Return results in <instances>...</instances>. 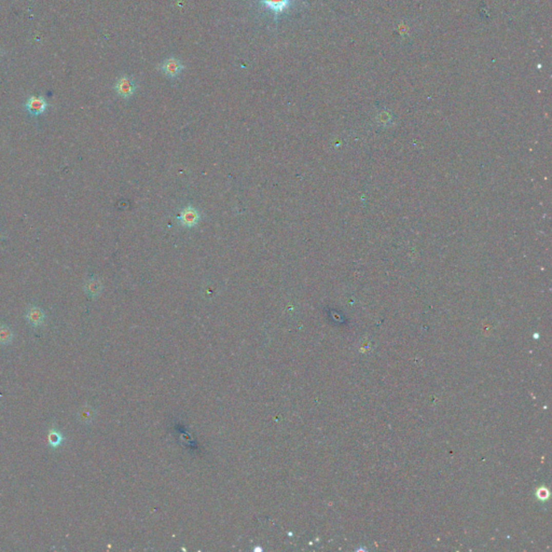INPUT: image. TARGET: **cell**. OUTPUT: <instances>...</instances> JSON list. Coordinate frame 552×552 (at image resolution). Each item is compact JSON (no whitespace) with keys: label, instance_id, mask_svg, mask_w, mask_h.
<instances>
[{"label":"cell","instance_id":"obj_3","mask_svg":"<svg viewBox=\"0 0 552 552\" xmlns=\"http://www.w3.org/2000/svg\"><path fill=\"white\" fill-rule=\"evenodd\" d=\"M48 102L42 96H29L25 103V108L31 115H39L48 108Z\"/></svg>","mask_w":552,"mask_h":552},{"label":"cell","instance_id":"obj_2","mask_svg":"<svg viewBox=\"0 0 552 552\" xmlns=\"http://www.w3.org/2000/svg\"><path fill=\"white\" fill-rule=\"evenodd\" d=\"M26 322L34 328L40 327L46 322V313L37 305H29L25 313Z\"/></svg>","mask_w":552,"mask_h":552},{"label":"cell","instance_id":"obj_9","mask_svg":"<svg viewBox=\"0 0 552 552\" xmlns=\"http://www.w3.org/2000/svg\"><path fill=\"white\" fill-rule=\"evenodd\" d=\"M14 332L11 327L6 324H0V346H8L13 342Z\"/></svg>","mask_w":552,"mask_h":552},{"label":"cell","instance_id":"obj_5","mask_svg":"<svg viewBox=\"0 0 552 552\" xmlns=\"http://www.w3.org/2000/svg\"><path fill=\"white\" fill-rule=\"evenodd\" d=\"M95 417H96V411L88 405L80 407L76 414L77 421L80 424H82V425H90V424L95 420Z\"/></svg>","mask_w":552,"mask_h":552},{"label":"cell","instance_id":"obj_7","mask_svg":"<svg viewBox=\"0 0 552 552\" xmlns=\"http://www.w3.org/2000/svg\"><path fill=\"white\" fill-rule=\"evenodd\" d=\"M180 221H182V224L186 227H193L198 224V221L200 219V215L198 211L192 208V207H188L186 210L183 211L182 216L179 217Z\"/></svg>","mask_w":552,"mask_h":552},{"label":"cell","instance_id":"obj_6","mask_svg":"<svg viewBox=\"0 0 552 552\" xmlns=\"http://www.w3.org/2000/svg\"><path fill=\"white\" fill-rule=\"evenodd\" d=\"M65 442L64 433L56 427H51L48 432V445L52 449H58Z\"/></svg>","mask_w":552,"mask_h":552},{"label":"cell","instance_id":"obj_1","mask_svg":"<svg viewBox=\"0 0 552 552\" xmlns=\"http://www.w3.org/2000/svg\"><path fill=\"white\" fill-rule=\"evenodd\" d=\"M114 89L119 96L123 98H130L136 91V84L132 78L123 76L116 80Z\"/></svg>","mask_w":552,"mask_h":552},{"label":"cell","instance_id":"obj_8","mask_svg":"<svg viewBox=\"0 0 552 552\" xmlns=\"http://www.w3.org/2000/svg\"><path fill=\"white\" fill-rule=\"evenodd\" d=\"M260 2L271 9L275 15H279L289 6L291 0H260Z\"/></svg>","mask_w":552,"mask_h":552},{"label":"cell","instance_id":"obj_11","mask_svg":"<svg viewBox=\"0 0 552 552\" xmlns=\"http://www.w3.org/2000/svg\"><path fill=\"white\" fill-rule=\"evenodd\" d=\"M2 241H3V232L2 230H0V243H2Z\"/></svg>","mask_w":552,"mask_h":552},{"label":"cell","instance_id":"obj_4","mask_svg":"<svg viewBox=\"0 0 552 552\" xmlns=\"http://www.w3.org/2000/svg\"><path fill=\"white\" fill-rule=\"evenodd\" d=\"M160 69L166 77L174 79L184 70V65L176 58H168L161 64Z\"/></svg>","mask_w":552,"mask_h":552},{"label":"cell","instance_id":"obj_10","mask_svg":"<svg viewBox=\"0 0 552 552\" xmlns=\"http://www.w3.org/2000/svg\"><path fill=\"white\" fill-rule=\"evenodd\" d=\"M103 286L102 283L96 279L89 280L86 285H84V290L90 295L91 298H96V297L102 292Z\"/></svg>","mask_w":552,"mask_h":552}]
</instances>
